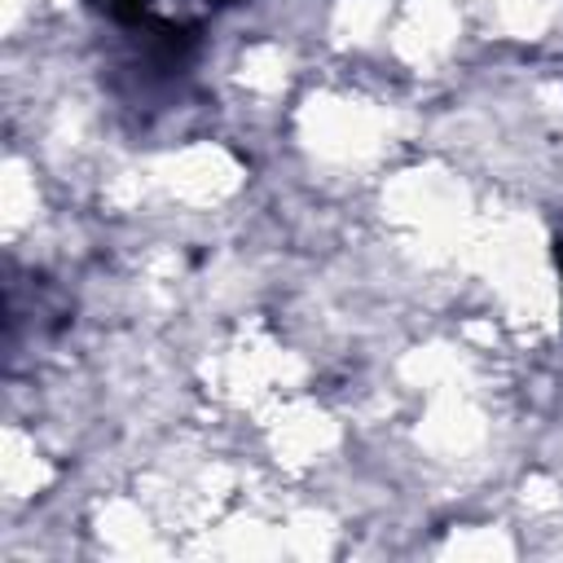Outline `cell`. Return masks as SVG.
Segmentation results:
<instances>
[{"label": "cell", "mask_w": 563, "mask_h": 563, "mask_svg": "<svg viewBox=\"0 0 563 563\" xmlns=\"http://www.w3.org/2000/svg\"><path fill=\"white\" fill-rule=\"evenodd\" d=\"M101 22L141 44L158 70H176L194 57L207 26L242 0H84Z\"/></svg>", "instance_id": "obj_1"}, {"label": "cell", "mask_w": 563, "mask_h": 563, "mask_svg": "<svg viewBox=\"0 0 563 563\" xmlns=\"http://www.w3.org/2000/svg\"><path fill=\"white\" fill-rule=\"evenodd\" d=\"M554 264H559V277H563V238L554 242Z\"/></svg>", "instance_id": "obj_2"}]
</instances>
